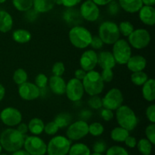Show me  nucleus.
I'll list each match as a JSON object with an SVG mask.
<instances>
[{
  "mask_svg": "<svg viewBox=\"0 0 155 155\" xmlns=\"http://www.w3.org/2000/svg\"><path fill=\"white\" fill-rule=\"evenodd\" d=\"M25 137L17 129H6L0 135V144L8 152H15L24 146Z\"/></svg>",
  "mask_w": 155,
  "mask_h": 155,
  "instance_id": "1",
  "label": "nucleus"
},
{
  "mask_svg": "<svg viewBox=\"0 0 155 155\" xmlns=\"http://www.w3.org/2000/svg\"><path fill=\"white\" fill-rule=\"evenodd\" d=\"M82 83L84 91L90 96L101 94L104 87V83L101 77V74L94 70L86 73Z\"/></svg>",
  "mask_w": 155,
  "mask_h": 155,
  "instance_id": "2",
  "label": "nucleus"
},
{
  "mask_svg": "<svg viewBox=\"0 0 155 155\" xmlns=\"http://www.w3.org/2000/svg\"><path fill=\"white\" fill-rule=\"evenodd\" d=\"M116 120L120 127L126 129L128 131H133L138 125V117L127 105H121L116 110Z\"/></svg>",
  "mask_w": 155,
  "mask_h": 155,
  "instance_id": "3",
  "label": "nucleus"
},
{
  "mask_svg": "<svg viewBox=\"0 0 155 155\" xmlns=\"http://www.w3.org/2000/svg\"><path fill=\"white\" fill-rule=\"evenodd\" d=\"M92 36L89 30L82 26H75L69 31V39L74 47L80 49L86 48L90 45Z\"/></svg>",
  "mask_w": 155,
  "mask_h": 155,
  "instance_id": "4",
  "label": "nucleus"
},
{
  "mask_svg": "<svg viewBox=\"0 0 155 155\" xmlns=\"http://www.w3.org/2000/svg\"><path fill=\"white\" fill-rule=\"evenodd\" d=\"M120 36L118 25L113 21H104L98 28V36L104 44L113 45L120 39Z\"/></svg>",
  "mask_w": 155,
  "mask_h": 155,
  "instance_id": "5",
  "label": "nucleus"
},
{
  "mask_svg": "<svg viewBox=\"0 0 155 155\" xmlns=\"http://www.w3.org/2000/svg\"><path fill=\"white\" fill-rule=\"evenodd\" d=\"M71 145V140L67 137L54 136L47 145V153L48 155H67L69 152Z\"/></svg>",
  "mask_w": 155,
  "mask_h": 155,
  "instance_id": "6",
  "label": "nucleus"
},
{
  "mask_svg": "<svg viewBox=\"0 0 155 155\" xmlns=\"http://www.w3.org/2000/svg\"><path fill=\"white\" fill-rule=\"evenodd\" d=\"M114 58L117 64H126L130 58L132 56V49L130 45L125 39H118L113 44Z\"/></svg>",
  "mask_w": 155,
  "mask_h": 155,
  "instance_id": "7",
  "label": "nucleus"
},
{
  "mask_svg": "<svg viewBox=\"0 0 155 155\" xmlns=\"http://www.w3.org/2000/svg\"><path fill=\"white\" fill-rule=\"evenodd\" d=\"M128 41L129 44L136 49H143L150 44L151 35L145 29H137L128 36Z\"/></svg>",
  "mask_w": 155,
  "mask_h": 155,
  "instance_id": "8",
  "label": "nucleus"
},
{
  "mask_svg": "<svg viewBox=\"0 0 155 155\" xmlns=\"http://www.w3.org/2000/svg\"><path fill=\"white\" fill-rule=\"evenodd\" d=\"M101 101H102V107L104 108L116 110L123 104L124 96L119 89L112 88L105 94L103 98H101Z\"/></svg>",
  "mask_w": 155,
  "mask_h": 155,
  "instance_id": "9",
  "label": "nucleus"
},
{
  "mask_svg": "<svg viewBox=\"0 0 155 155\" xmlns=\"http://www.w3.org/2000/svg\"><path fill=\"white\" fill-rule=\"evenodd\" d=\"M25 151L30 155H45L47 152V145L42 139L36 136H27L24 143Z\"/></svg>",
  "mask_w": 155,
  "mask_h": 155,
  "instance_id": "10",
  "label": "nucleus"
},
{
  "mask_svg": "<svg viewBox=\"0 0 155 155\" xmlns=\"http://www.w3.org/2000/svg\"><path fill=\"white\" fill-rule=\"evenodd\" d=\"M89 133V124L85 120H78L68 126L67 138L70 140L77 141L83 139Z\"/></svg>",
  "mask_w": 155,
  "mask_h": 155,
  "instance_id": "11",
  "label": "nucleus"
},
{
  "mask_svg": "<svg viewBox=\"0 0 155 155\" xmlns=\"http://www.w3.org/2000/svg\"><path fill=\"white\" fill-rule=\"evenodd\" d=\"M84 88L81 80L76 79L75 77L71 79L68 83H66L65 94L69 100L71 101H78L81 100L84 95Z\"/></svg>",
  "mask_w": 155,
  "mask_h": 155,
  "instance_id": "12",
  "label": "nucleus"
},
{
  "mask_svg": "<svg viewBox=\"0 0 155 155\" xmlns=\"http://www.w3.org/2000/svg\"><path fill=\"white\" fill-rule=\"evenodd\" d=\"M0 120L8 127L18 126L22 121V114L18 109L13 107H5L0 113Z\"/></svg>",
  "mask_w": 155,
  "mask_h": 155,
  "instance_id": "13",
  "label": "nucleus"
},
{
  "mask_svg": "<svg viewBox=\"0 0 155 155\" xmlns=\"http://www.w3.org/2000/svg\"><path fill=\"white\" fill-rule=\"evenodd\" d=\"M80 14L86 21L94 22L99 18L100 10L98 6L92 0H86L80 6Z\"/></svg>",
  "mask_w": 155,
  "mask_h": 155,
  "instance_id": "14",
  "label": "nucleus"
},
{
  "mask_svg": "<svg viewBox=\"0 0 155 155\" xmlns=\"http://www.w3.org/2000/svg\"><path fill=\"white\" fill-rule=\"evenodd\" d=\"M18 94L22 99L26 101H33L39 97L40 89L34 83L27 81L20 85L18 88Z\"/></svg>",
  "mask_w": 155,
  "mask_h": 155,
  "instance_id": "15",
  "label": "nucleus"
},
{
  "mask_svg": "<svg viewBox=\"0 0 155 155\" xmlns=\"http://www.w3.org/2000/svg\"><path fill=\"white\" fill-rule=\"evenodd\" d=\"M80 64L82 69L86 72L92 71L98 64V54L92 49L84 51L80 57Z\"/></svg>",
  "mask_w": 155,
  "mask_h": 155,
  "instance_id": "16",
  "label": "nucleus"
},
{
  "mask_svg": "<svg viewBox=\"0 0 155 155\" xmlns=\"http://www.w3.org/2000/svg\"><path fill=\"white\" fill-rule=\"evenodd\" d=\"M139 19L143 24L148 26H153L155 24V9L154 6L142 5L139 11Z\"/></svg>",
  "mask_w": 155,
  "mask_h": 155,
  "instance_id": "17",
  "label": "nucleus"
},
{
  "mask_svg": "<svg viewBox=\"0 0 155 155\" xmlns=\"http://www.w3.org/2000/svg\"><path fill=\"white\" fill-rule=\"evenodd\" d=\"M116 64L113 54L110 51H103L98 54V64L102 70L113 69Z\"/></svg>",
  "mask_w": 155,
  "mask_h": 155,
  "instance_id": "18",
  "label": "nucleus"
},
{
  "mask_svg": "<svg viewBox=\"0 0 155 155\" xmlns=\"http://www.w3.org/2000/svg\"><path fill=\"white\" fill-rule=\"evenodd\" d=\"M50 89L54 94L62 95L65 93L66 90V82L61 77L51 76L48 80Z\"/></svg>",
  "mask_w": 155,
  "mask_h": 155,
  "instance_id": "19",
  "label": "nucleus"
},
{
  "mask_svg": "<svg viewBox=\"0 0 155 155\" xmlns=\"http://www.w3.org/2000/svg\"><path fill=\"white\" fill-rule=\"evenodd\" d=\"M127 68L132 72L142 71L145 68L147 64L146 59L142 55L131 56L128 61L127 62Z\"/></svg>",
  "mask_w": 155,
  "mask_h": 155,
  "instance_id": "20",
  "label": "nucleus"
},
{
  "mask_svg": "<svg viewBox=\"0 0 155 155\" xmlns=\"http://www.w3.org/2000/svg\"><path fill=\"white\" fill-rule=\"evenodd\" d=\"M120 7L128 13H136L142 7V0H118Z\"/></svg>",
  "mask_w": 155,
  "mask_h": 155,
  "instance_id": "21",
  "label": "nucleus"
},
{
  "mask_svg": "<svg viewBox=\"0 0 155 155\" xmlns=\"http://www.w3.org/2000/svg\"><path fill=\"white\" fill-rule=\"evenodd\" d=\"M142 96L146 101H153L155 99V80L148 79L143 85L142 89Z\"/></svg>",
  "mask_w": 155,
  "mask_h": 155,
  "instance_id": "22",
  "label": "nucleus"
},
{
  "mask_svg": "<svg viewBox=\"0 0 155 155\" xmlns=\"http://www.w3.org/2000/svg\"><path fill=\"white\" fill-rule=\"evenodd\" d=\"M57 0H33V7L38 13H46L56 5Z\"/></svg>",
  "mask_w": 155,
  "mask_h": 155,
  "instance_id": "23",
  "label": "nucleus"
},
{
  "mask_svg": "<svg viewBox=\"0 0 155 155\" xmlns=\"http://www.w3.org/2000/svg\"><path fill=\"white\" fill-rule=\"evenodd\" d=\"M13 27V18L5 10H0V32L8 33Z\"/></svg>",
  "mask_w": 155,
  "mask_h": 155,
  "instance_id": "24",
  "label": "nucleus"
},
{
  "mask_svg": "<svg viewBox=\"0 0 155 155\" xmlns=\"http://www.w3.org/2000/svg\"><path fill=\"white\" fill-rule=\"evenodd\" d=\"M28 130L34 136L40 135L43 132L45 124L40 118L35 117L30 120L28 124Z\"/></svg>",
  "mask_w": 155,
  "mask_h": 155,
  "instance_id": "25",
  "label": "nucleus"
},
{
  "mask_svg": "<svg viewBox=\"0 0 155 155\" xmlns=\"http://www.w3.org/2000/svg\"><path fill=\"white\" fill-rule=\"evenodd\" d=\"M13 39L18 43L24 44L30 42L31 39V33L28 30L24 29H18L15 30L12 34Z\"/></svg>",
  "mask_w": 155,
  "mask_h": 155,
  "instance_id": "26",
  "label": "nucleus"
},
{
  "mask_svg": "<svg viewBox=\"0 0 155 155\" xmlns=\"http://www.w3.org/2000/svg\"><path fill=\"white\" fill-rule=\"evenodd\" d=\"M129 136L130 131L121 127H115L110 133L111 139L117 142H124Z\"/></svg>",
  "mask_w": 155,
  "mask_h": 155,
  "instance_id": "27",
  "label": "nucleus"
},
{
  "mask_svg": "<svg viewBox=\"0 0 155 155\" xmlns=\"http://www.w3.org/2000/svg\"><path fill=\"white\" fill-rule=\"evenodd\" d=\"M69 155H90V149L83 143H76L71 146L68 152Z\"/></svg>",
  "mask_w": 155,
  "mask_h": 155,
  "instance_id": "28",
  "label": "nucleus"
},
{
  "mask_svg": "<svg viewBox=\"0 0 155 155\" xmlns=\"http://www.w3.org/2000/svg\"><path fill=\"white\" fill-rule=\"evenodd\" d=\"M12 4L18 11L26 12L33 8V0H12Z\"/></svg>",
  "mask_w": 155,
  "mask_h": 155,
  "instance_id": "29",
  "label": "nucleus"
},
{
  "mask_svg": "<svg viewBox=\"0 0 155 155\" xmlns=\"http://www.w3.org/2000/svg\"><path fill=\"white\" fill-rule=\"evenodd\" d=\"M137 148L142 155H151L152 151V144L148 139H142L137 143Z\"/></svg>",
  "mask_w": 155,
  "mask_h": 155,
  "instance_id": "30",
  "label": "nucleus"
},
{
  "mask_svg": "<svg viewBox=\"0 0 155 155\" xmlns=\"http://www.w3.org/2000/svg\"><path fill=\"white\" fill-rule=\"evenodd\" d=\"M148 80V77L146 73L142 71L133 72L131 75V81L134 85L141 86Z\"/></svg>",
  "mask_w": 155,
  "mask_h": 155,
  "instance_id": "31",
  "label": "nucleus"
},
{
  "mask_svg": "<svg viewBox=\"0 0 155 155\" xmlns=\"http://www.w3.org/2000/svg\"><path fill=\"white\" fill-rule=\"evenodd\" d=\"M27 79H28L27 73L26 72L25 70L22 69V68H18L14 72L13 80L18 86L27 82Z\"/></svg>",
  "mask_w": 155,
  "mask_h": 155,
  "instance_id": "32",
  "label": "nucleus"
},
{
  "mask_svg": "<svg viewBox=\"0 0 155 155\" xmlns=\"http://www.w3.org/2000/svg\"><path fill=\"white\" fill-rule=\"evenodd\" d=\"M71 121V117L68 114L62 113L58 115L54 119V123L58 125V128H64L70 125Z\"/></svg>",
  "mask_w": 155,
  "mask_h": 155,
  "instance_id": "33",
  "label": "nucleus"
},
{
  "mask_svg": "<svg viewBox=\"0 0 155 155\" xmlns=\"http://www.w3.org/2000/svg\"><path fill=\"white\" fill-rule=\"evenodd\" d=\"M119 27V30L120 34H122L123 36H127L128 37L130 34L132 33V32L134 30V27L132 24L131 22L130 21H122L120 22V24L118 26Z\"/></svg>",
  "mask_w": 155,
  "mask_h": 155,
  "instance_id": "34",
  "label": "nucleus"
},
{
  "mask_svg": "<svg viewBox=\"0 0 155 155\" xmlns=\"http://www.w3.org/2000/svg\"><path fill=\"white\" fill-rule=\"evenodd\" d=\"M104 128L101 123L95 122L89 125V133L92 136H99L103 134Z\"/></svg>",
  "mask_w": 155,
  "mask_h": 155,
  "instance_id": "35",
  "label": "nucleus"
},
{
  "mask_svg": "<svg viewBox=\"0 0 155 155\" xmlns=\"http://www.w3.org/2000/svg\"><path fill=\"white\" fill-rule=\"evenodd\" d=\"M88 104L91 108L98 110L102 107V101L98 95H92L88 100Z\"/></svg>",
  "mask_w": 155,
  "mask_h": 155,
  "instance_id": "36",
  "label": "nucleus"
},
{
  "mask_svg": "<svg viewBox=\"0 0 155 155\" xmlns=\"http://www.w3.org/2000/svg\"><path fill=\"white\" fill-rule=\"evenodd\" d=\"M106 155H129V153L123 147L114 145L107 150Z\"/></svg>",
  "mask_w": 155,
  "mask_h": 155,
  "instance_id": "37",
  "label": "nucleus"
},
{
  "mask_svg": "<svg viewBox=\"0 0 155 155\" xmlns=\"http://www.w3.org/2000/svg\"><path fill=\"white\" fill-rule=\"evenodd\" d=\"M58 127L54 123V121H51V122H48V124H45V127H44L43 132H45L48 136H53L58 133Z\"/></svg>",
  "mask_w": 155,
  "mask_h": 155,
  "instance_id": "38",
  "label": "nucleus"
},
{
  "mask_svg": "<svg viewBox=\"0 0 155 155\" xmlns=\"http://www.w3.org/2000/svg\"><path fill=\"white\" fill-rule=\"evenodd\" d=\"M52 72L53 75L58 76V77H62L65 72V67L64 63L61 61H58L54 64L52 67Z\"/></svg>",
  "mask_w": 155,
  "mask_h": 155,
  "instance_id": "39",
  "label": "nucleus"
},
{
  "mask_svg": "<svg viewBox=\"0 0 155 155\" xmlns=\"http://www.w3.org/2000/svg\"><path fill=\"white\" fill-rule=\"evenodd\" d=\"M145 135H146L147 139L151 142L152 145L155 144V124L151 123L150 125L145 129Z\"/></svg>",
  "mask_w": 155,
  "mask_h": 155,
  "instance_id": "40",
  "label": "nucleus"
},
{
  "mask_svg": "<svg viewBox=\"0 0 155 155\" xmlns=\"http://www.w3.org/2000/svg\"><path fill=\"white\" fill-rule=\"evenodd\" d=\"M48 78L43 74H38L35 79V85L39 89H43L48 84Z\"/></svg>",
  "mask_w": 155,
  "mask_h": 155,
  "instance_id": "41",
  "label": "nucleus"
},
{
  "mask_svg": "<svg viewBox=\"0 0 155 155\" xmlns=\"http://www.w3.org/2000/svg\"><path fill=\"white\" fill-rule=\"evenodd\" d=\"M92 149H93L94 152L98 153V154H101V153L104 152L107 149V145L106 143L104 141H97L96 142H95V144L93 145L92 147Z\"/></svg>",
  "mask_w": 155,
  "mask_h": 155,
  "instance_id": "42",
  "label": "nucleus"
},
{
  "mask_svg": "<svg viewBox=\"0 0 155 155\" xmlns=\"http://www.w3.org/2000/svg\"><path fill=\"white\" fill-rule=\"evenodd\" d=\"M101 77L102 78L104 83H110L113 80L114 73L112 69H104L101 74Z\"/></svg>",
  "mask_w": 155,
  "mask_h": 155,
  "instance_id": "43",
  "label": "nucleus"
},
{
  "mask_svg": "<svg viewBox=\"0 0 155 155\" xmlns=\"http://www.w3.org/2000/svg\"><path fill=\"white\" fill-rule=\"evenodd\" d=\"M145 115L150 122L155 124V105L154 104H151L147 107Z\"/></svg>",
  "mask_w": 155,
  "mask_h": 155,
  "instance_id": "44",
  "label": "nucleus"
},
{
  "mask_svg": "<svg viewBox=\"0 0 155 155\" xmlns=\"http://www.w3.org/2000/svg\"><path fill=\"white\" fill-rule=\"evenodd\" d=\"M82 0H57L56 4L63 5L64 7L73 8L81 2Z\"/></svg>",
  "mask_w": 155,
  "mask_h": 155,
  "instance_id": "45",
  "label": "nucleus"
},
{
  "mask_svg": "<svg viewBox=\"0 0 155 155\" xmlns=\"http://www.w3.org/2000/svg\"><path fill=\"white\" fill-rule=\"evenodd\" d=\"M104 45V42H102V40L101 39V38L99 36H92V40H91L90 45L91 47L94 49H100L103 47Z\"/></svg>",
  "mask_w": 155,
  "mask_h": 155,
  "instance_id": "46",
  "label": "nucleus"
},
{
  "mask_svg": "<svg viewBox=\"0 0 155 155\" xmlns=\"http://www.w3.org/2000/svg\"><path fill=\"white\" fill-rule=\"evenodd\" d=\"M101 117L104 120L110 121L114 117V114L113 113V110L103 107L101 110Z\"/></svg>",
  "mask_w": 155,
  "mask_h": 155,
  "instance_id": "47",
  "label": "nucleus"
},
{
  "mask_svg": "<svg viewBox=\"0 0 155 155\" xmlns=\"http://www.w3.org/2000/svg\"><path fill=\"white\" fill-rule=\"evenodd\" d=\"M108 5H109L108 10H109V12H110V15H116V14L119 12L120 5H119V4L117 2L113 1V0H112V1L110 2Z\"/></svg>",
  "mask_w": 155,
  "mask_h": 155,
  "instance_id": "48",
  "label": "nucleus"
},
{
  "mask_svg": "<svg viewBox=\"0 0 155 155\" xmlns=\"http://www.w3.org/2000/svg\"><path fill=\"white\" fill-rule=\"evenodd\" d=\"M124 142H125L126 145L128 146L129 148H134L136 146V145H137V141H136V138L130 136H129L126 139V140L124 141Z\"/></svg>",
  "mask_w": 155,
  "mask_h": 155,
  "instance_id": "49",
  "label": "nucleus"
},
{
  "mask_svg": "<svg viewBox=\"0 0 155 155\" xmlns=\"http://www.w3.org/2000/svg\"><path fill=\"white\" fill-rule=\"evenodd\" d=\"M86 73H87L86 71H85L84 70L80 68V69L76 70L75 72H74V76H75L76 79L82 81L83 80V78L85 77V76L86 75Z\"/></svg>",
  "mask_w": 155,
  "mask_h": 155,
  "instance_id": "50",
  "label": "nucleus"
},
{
  "mask_svg": "<svg viewBox=\"0 0 155 155\" xmlns=\"http://www.w3.org/2000/svg\"><path fill=\"white\" fill-rule=\"evenodd\" d=\"M17 130H18L21 134L24 135V136H25L29 131L28 126H27L26 124H24V123H20V124L18 125V128H17Z\"/></svg>",
  "mask_w": 155,
  "mask_h": 155,
  "instance_id": "51",
  "label": "nucleus"
},
{
  "mask_svg": "<svg viewBox=\"0 0 155 155\" xmlns=\"http://www.w3.org/2000/svg\"><path fill=\"white\" fill-rule=\"evenodd\" d=\"M98 6H104L108 5L112 0H92Z\"/></svg>",
  "mask_w": 155,
  "mask_h": 155,
  "instance_id": "52",
  "label": "nucleus"
},
{
  "mask_svg": "<svg viewBox=\"0 0 155 155\" xmlns=\"http://www.w3.org/2000/svg\"><path fill=\"white\" fill-rule=\"evenodd\" d=\"M5 95V89L4 86L0 83V101L4 98Z\"/></svg>",
  "mask_w": 155,
  "mask_h": 155,
  "instance_id": "53",
  "label": "nucleus"
},
{
  "mask_svg": "<svg viewBox=\"0 0 155 155\" xmlns=\"http://www.w3.org/2000/svg\"><path fill=\"white\" fill-rule=\"evenodd\" d=\"M142 2L144 5L154 6L155 4V0H142Z\"/></svg>",
  "mask_w": 155,
  "mask_h": 155,
  "instance_id": "54",
  "label": "nucleus"
},
{
  "mask_svg": "<svg viewBox=\"0 0 155 155\" xmlns=\"http://www.w3.org/2000/svg\"><path fill=\"white\" fill-rule=\"evenodd\" d=\"M12 155H30V154H29L27 151H25V150L19 149V150H18V151L13 152Z\"/></svg>",
  "mask_w": 155,
  "mask_h": 155,
  "instance_id": "55",
  "label": "nucleus"
},
{
  "mask_svg": "<svg viewBox=\"0 0 155 155\" xmlns=\"http://www.w3.org/2000/svg\"><path fill=\"white\" fill-rule=\"evenodd\" d=\"M5 2H6V0H0V4Z\"/></svg>",
  "mask_w": 155,
  "mask_h": 155,
  "instance_id": "56",
  "label": "nucleus"
},
{
  "mask_svg": "<svg viewBox=\"0 0 155 155\" xmlns=\"http://www.w3.org/2000/svg\"><path fill=\"white\" fill-rule=\"evenodd\" d=\"M90 155H102L101 154H98V153H94V154H90Z\"/></svg>",
  "mask_w": 155,
  "mask_h": 155,
  "instance_id": "57",
  "label": "nucleus"
},
{
  "mask_svg": "<svg viewBox=\"0 0 155 155\" xmlns=\"http://www.w3.org/2000/svg\"><path fill=\"white\" fill-rule=\"evenodd\" d=\"M2 145H1V144H0V154H1V152H2Z\"/></svg>",
  "mask_w": 155,
  "mask_h": 155,
  "instance_id": "58",
  "label": "nucleus"
},
{
  "mask_svg": "<svg viewBox=\"0 0 155 155\" xmlns=\"http://www.w3.org/2000/svg\"><path fill=\"white\" fill-rule=\"evenodd\" d=\"M0 155H8V154H0Z\"/></svg>",
  "mask_w": 155,
  "mask_h": 155,
  "instance_id": "59",
  "label": "nucleus"
}]
</instances>
